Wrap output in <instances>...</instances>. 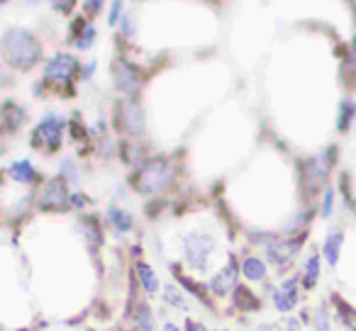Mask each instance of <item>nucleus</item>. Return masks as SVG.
Returning <instances> with one entry per match:
<instances>
[{"instance_id":"25","label":"nucleus","mask_w":356,"mask_h":331,"mask_svg":"<svg viewBox=\"0 0 356 331\" xmlns=\"http://www.w3.org/2000/svg\"><path fill=\"white\" fill-rule=\"evenodd\" d=\"M332 302H334V314H337V319H339V324H344L346 331H356V309L354 307L341 302L339 297H334Z\"/></svg>"},{"instance_id":"8","label":"nucleus","mask_w":356,"mask_h":331,"mask_svg":"<svg viewBox=\"0 0 356 331\" xmlns=\"http://www.w3.org/2000/svg\"><path fill=\"white\" fill-rule=\"evenodd\" d=\"M330 169H332V148L320 153V156H312V158H307V161H302V166H300L302 185H305L310 193H317V190L327 183Z\"/></svg>"},{"instance_id":"14","label":"nucleus","mask_w":356,"mask_h":331,"mask_svg":"<svg viewBox=\"0 0 356 331\" xmlns=\"http://www.w3.org/2000/svg\"><path fill=\"white\" fill-rule=\"evenodd\" d=\"M134 275H137V282L142 287L144 297H154L161 292V280H159L156 271L147 261H134Z\"/></svg>"},{"instance_id":"23","label":"nucleus","mask_w":356,"mask_h":331,"mask_svg":"<svg viewBox=\"0 0 356 331\" xmlns=\"http://www.w3.org/2000/svg\"><path fill=\"white\" fill-rule=\"evenodd\" d=\"M161 300H163V305L173 307L176 312H188V297H186V292L181 290V287L163 285L161 287Z\"/></svg>"},{"instance_id":"22","label":"nucleus","mask_w":356,"mask_h":331,"mask_svg":"<svg viewBox=\"0 0 356 331\" xmlns=\"http://www.w3.org/2000/svg\"><path fill=\"white\" fill-rule=\"evenodd\" d=\"M79 227H81V232H83V237H86V241H88L90 248H98L100 244H103V227H100L98 217L86 214V217H81Z\"/></svg>"},{"instance_id":"36","label":"nucleus","mask_w":356,"mask_h":331,"mask_svg":"<svg viewBox=\"0 0 356 331\" xmlns=\"http://www.w3.org/2000/svg\"><path fill=\"white\" fill-rule=\"evenodd\" d=\"M349 66H351V69H356V37H354V42H351V61H349Z\"/></svg>"},{"instance_id":"37","label":"nucleus","mask_w":356,"mask_h":331,"mask_svg":"<svg viewBox=\"0 0 356 331\" xmlns=\"http://www.w3.org/2000/svg\"><path fill=\"white\" fill-rule=\"evenodd\" d=\"M161 331H184L178 324H173V321H166V324L161 326Z\"/></svg>"},{"instance_id":"28","label":"nucleus","mask_w":356,"mask_h":331,"mask_svg":"<svg viewBox=\"0 0 356 331\" xmlns=\"http://www.w3.org/2000/svg\"><path fill=\"white\" fill-rule=\"evenodd\" d=\"M332 207H334V188H327L322 198V217H332Z\"/></svg>"},{"instance_id":"16","label":"nucleus","mask_w":356,"mask_h":331,"mask_svg":"<svg viewBox=\"0 0 356 331\" xmlns=\"http://www.w3.org/2000/svg\"><path fill=\"white\" fill-rule=\"evenodd\" d=\"M320 275H322V256L320 253H310L302 263V271H300V287L302 292H312L320 282Z\"/></svg>"},{"instance_id":"4","label":"nucleus","mask_w":356,"mask_h":331,"mask_svg":"<svg viewBox=\"0 0 356 331\" xmlns=\"http://www.w3.org/2000/svg\"><path fill=\"white\" fill-rule=\"evenodd\" d=\"M307 232L296 234V237H276L266 248H264V261L268 263V268H276V271H288L293 263L298 261L302 246H305Z\"/></svg>"},{"instance_id":"11","label":"nucleus","mask_w":356,"mask_h":331,"mask_svg":"<svg viewBox=\"0 0 356 331\" xmlns=\"http://www.w3.org/2000/svg\"><path fill=\"white\" fill-rule=\"evenodd\" d=\"M113 78H115V88L122 95H127V98H134V95L139 93V88H142V76H139V71L124 59H118L113 64Z\"/></svg>"},{"instance_id":"27","label":"nucleus","mask_w":356,"mask_h":331,"mask_svg":"<svg viewBox=\"0 0 356 331\" xmlns=\"http://www.w3.org/2000/svg\"><path fill=\"white\" fill-rule=\"evenodd\" d=\"M273 326H276V331H302V329H300L302 321L298 319V316H293V314L281 316V319H278Z\"/></svg>"},{"instance_id":"13","label":"nucleus","mask_w":356,"mask_h":331,"mask_svg":"<svg viewBox=\"0 0 356 331\" xmlns=\"http://www.w3.org/2000/svg\"><path fill=\"white\" fill-rule=\"evenodd\" d=\"M239 273L247 282L261 285V282L268 280V263L261 256H247L239 261Z\"/></svg>"},{"instance_id":"31","label":"nucleus","mask_w":356,"mask_h":331,"mask_svg":"<svg viewBox=\"0 0 356 331\" xmlns=\"http://www.w3.org/2000/svg\"><path fill=\"white\" fill-rule=\"evenodd\" d=\"M51 6H54V10L64 12V15H69L71 10H74L76 0H51Z\"/></svg>"},{"instance_id":"38","label":"nucleus","mask_w":356,"mask_h":331,"mask_svg":"<svg viewBox=\"0 0 356 331\" xmlns=\"http://www.w3.org/2000/svg\"><path fill=\"white\" fill-rule=\"evenodd\" d=\"M349 6H351V10H354V15H356V0H349Z\"/></svg>"},{"instance_id":"21","label":"nucleus","mask_w":356,"mask_h":331,"mask_svg":"<svg viewBox=\"0 0 356 331\" xmlns=\"http://www.w3.org/2000/svg\"><path fill=\"white\" fill-rule=\"evenodd\" d=\"M0 119H3V127H6L8 132H17V129L25 124L27 114L17 103H6L0 108Z\"/></svg>"},{"instance_id":"10","label":"nucleus","mask_w":356,"mask_h":331,"mask_svg":"<svg viewBox=\"0 0 356 331\" xmlns=\"http://www.w3.org/2000/svg\"><path fill=\"white\" fill-rule=\"evenodd\" d=\"M79 74V61L74 59L71 54H54L44 66V78L47 80H54V83H64L69 85L71 78Z\"/></svg>"},{"instance_id":"29","label":"nucleus","mask_w":356,"mask_h":331,"mask_svg":"<svg viewBox=\"0 0 356 331\" xmlns=\"http://www.w3.org/2000/svg\"><path fill=\"white\" fill-rule=\"evenodd\" d=\"M184 331H210L208 326L203 324V321H198V319H193V316H188V319L184 321V326H181Z\"/></svg>"},{"instance_id":"34","label":"nucleus","mask_w":356,"mask_h":331,"mask_svg":"<svg viewBox=\"0 0 356 331\" xmlns=\"http://www.w3.org/2000/svg\"><path fill=\"white\" fill-rule=\"evenodd\" d=\"M122 15V3L115 0L113 3V10H110V25H118V17Z\"/></svg>"},{"instance_id":"17","label":"nucleus","mask_w":356,"mask_h":331,"mask_svg":"<svg viewBox=\"0 0 356 331\" xmlns=\"http://www.w3.org/2000/svg\"><path fill=\"white\" fill-rule=\"evenodd\" d=\"M129 321H132V331H156V316L144 300L134 302L132 312H129Z\"/></svg>"},{"instance_id":"35","label":"nucleus","mask_w":356,"mask_h":331,"mask_svg":"<svg viewBox=\"0 0 356 331\" xmlns=\"http://www.w3.org/2000/svg\"><path fill=\"white\" fill-rule=\"evenodd\" d=\"M71 134H74V139H76V142H81V139L86 137V129L81 127L79 122H74V124H71Z\"/></svg>"},{"instance_id":"2","label":"nucleus","mask_w":356,"mask_h":331,"mask_svg":"<svg viewBox=\"0 0 356 331\" xmlns=\"http://www.w3.org/2000/svg\"><path fill=\"white\" fill-rule=\"evenodd\" d=\"M173 180V169L166 158H149L139 163L132 176V188L139 195H159Z\"/></svg>"},{"instance_id":"26","label":"nucleus","mask_w":356,"mask_h":331,"mask_svg":"<svg viewBox=\"0 0 356 331\" xmlns=\"http://www.w3.org/2000/svg\"><path fill=\"white\" fill-rule=\"evenodd\" d=\"M356 117V105L349 103V100H344V103L339 105V119H337V129L339 132H346V129L351 127V122H354Z\"/></svg>"},{"instance_id":"12","label":"nucleus","mask_w":356,"mask_h":331,"mask_svg":"<svg viewBox=\"0 0 356 331\" xmlns=\"http://www.w3.org/2000/svg\"><path fill=\"white\" fill-rule=\"evenodd\" d=\"M115 122H118V129H122L129 137H139L144 132V112L137 103L127 100V103H120L118 110H115Z\"/></svg>"},{"instance_id":"24","label":"nucleus","mask_w":356,"mask_h":331,"mask_svg":"<svg viewBox=\"0 0 356 331\" xmlns=\"http://www.w3.org/2000/svg\"><path fill=\"white\" fill-rule=\"evenodd\" d=\"M310 324L315 331H332L334 329V316H332V309L325 305V302H320V305L312 309Z\"/></svg>"},{"instance_id":"39","label":"nucleus","mask_w":356,"mask_h":331,"mask_svg":"<svg viewBox=\"0 0 356 331\" xmlns=\"http://www.w3.org/2000/svg\"><path fill=\"white\" fill-rule=\"evenodd\" d=\"M215 331H229V329H215Z\"/></svg>"},{"instance_id":"5","label":"nucleus","mask_w":356,"mask_h":331,"mask_svg":"<svg viewBox=\"0 0 356 331\" xmlns=\"http://www.w3.org/2000/svg\"><path fill=\"white\" fill-rule=\"evenodd\" d=\"M37 207L42 212H66L71 210V193H69V183H66L61 176L49 178L40 190V198H37Z\"/></svg>"},{"instance_id":"40","label":"nucleus","mask_w":356,"mask_h":331,"mask_svg":"<svg viewBox=\"0 0 356 331\" xmlns=\"http://www.w3.org/2000/svg\"><path fill=\"white\" fill-rule=\"evenodd\" d=\"M3 3H8V0H0V6H3Z\"/></svg>"},{"instance_id":"33","label":"nucleus","mask_w":356,"mask_h":331,"mask_svg":"<svg viewBox=\"0 0 356 331\" xmlns=\"http://www.w3.org/2000/svg\"><path fill=\"white\" fill-rule=\"evenodd\" d=\"M103 3L105 0H86V12H88V15H98Z\"/></svg>"},{"instance_id":"30","label":"nucleus","mask_w":356,"mask_h":331,"mask_svg":"<svg viewBox=\"0 0 356 331\" xmlns=\"http://www.w3.org/2000/svg\"><path fill=\"white\" fill-rule=\"evenodd\" d=\"M93 40H95V30L93 27H86V32L79 37V46L81 49H88V46L93 44Z\"/></svg>"},{"instance_id":"15","label":"nucleus","mask_w":356,"mask_h":331,"mask_svg":"<svg viewBox=\"0 0 356 331\" xmlns=\"http://www.w3.org/2000/svg\"><path fill=\"white\" fill-rule=\"evenodd\" d=\"M341 246H344V232H341V229H332V232L325 237V244H322V251H320L322 261H325L330 268L339 266Z\"/></svg>"},{"instance_id":"1","label":"nucleus","mask_w":356,"mask_h":331,"mask_svg":"<svg viewBox=\"0 0 356 331\" xmlns=\"http://www.w3.org/2000/svg\"><path fill=\"white\" fill-rule=\"evenodd\" d=\"M3 49H6L8 64L17 71H30L42 56L40 42L30 30H22V27H13L3 35Z\"/></svg>"},{"instance_id":"9","label":"nucleus","mask_w":356,"mask_h":331,"mask_svg":"<svg viewBox=\"0 0 356 331\" xmlns=\"http://www.w3.org/2000/svg\"><path fill=\"white\" fill-rule=\"evenodd\" d=\"M239 278H242V273H239V261L237 258H229V261L208 280V292L213 297H218V300L232 297V292L237 290V285H239Z\"/></svg>"},{"instance_id":"6","label":"nucleus","mask_w":356,"mask_h":331,"mask_svg":"<svg viewBox=\"0 0 356 331\" xmlns=\"http://www.w3.org/2000/svg\"><path fill=\"white\" fill-rule=\"evenodd\" d=\"M64 129H66V122L59 114H54V112L44 114L42 122L37 124L35 134H32V146L35 148L44 146L47 151H59L61 142H64Z\"/></svg>"},{"instance_id":"18","label":"nucleus","mask_w":356,"mask_h":331,"mask_svg":"<svg viewBox=\"0 0 356 331\" xmlns=\"http://www.w3.org/2000/svg\"><path fill=\"white\" fill-rule=\"evenodd\" d=\"M105 217H108L110 229H113L115 234H120V237H124V234H129L134 229V217L124 207L113 205V207H108V214H105Z\"/></svg>"},{"instance_id":"32","label":"nucleus","mask_w":356,"mask_h":331,"mask_svg":"<svg viewBox=\"0 0 356 331\" xmlns=\"http://www.w3.org/2000/svg\"><path fill=\"white\" fill-rule=\"evenodd\" d=\"M86 205H88V198H86V195H81V193H71V207L83 210Z\"/></svg>"},{"instance_id":"7","label":"nucleus","mask_w":356,"mask_h":331,"mask_svg":"<svg viewBox=\"0 0 356 331\" xmlns=\"http://www.w3.org/2000/svg\"><path fill=\"white\" fill-rule=\"evenodd\" d=\"M300 295H302V287H300V278L298 275H288L273 287L271 292V305L273 309L278 312L281 316L293 314L296 307L300 305Z\"/></svg>"},{"instance_id":"19","label":"nucleus","mask_w":356,"mask_h":331,"mask_svg":"<svg viewBox=\"0 0 356 331\" xmlns=\"http://www.w3.org/2000/svg\"><path fill=\"white\" fill-rule=\"evenodd\" d=\"M8 176H10L15 183H22V185H32L40 180V173H37V169L32 166V161H27V158L13 161L10 169H8Z\"/></svg>"},{"instance_id":"3","label":"nucleus","mask_w":356,"mask_h":331,"mask_svg":"<svg viewBox=\"0 0 356 331\" xmlns=\"http://www.w3.org/2000/svg\"><path fill=\"white\" fill-rule=\"evenodd\" d=\"M218 241L213 234L203 232H191L184 237V263L195 273V275H205L213 266V256Z\"/></svg>"},{"instance_id":"20","label":"nucleus","mask_w":356,"mask_h":331,"mask_svg":"<svg viewBox=\"0 0 356 331\" xmlns=\"http://www.w3.org/2000/svg\"><path fill=\"white\" fill-rule=\"evenodd\" d=\"M234 309L239 312H259L261 309V300L257 297V292L249 290L247 285H237V290L232 292Z\"/></svg>"}]
</instances>
